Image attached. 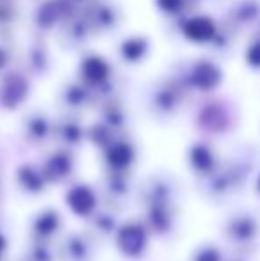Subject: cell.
I'll return each instance as SVG.
<instances>
[{
	"mask_svg": "<svg viewBox=\"0 0 260 261\" xmlns=\"http://www.w3.org/2000/svg\"><path fill=\"white\" fill-rule=\"evenodd\" d=\"M116 244H118L120 251L125 256H129V258H137V256H141L143 252H145L146 244H148L146 231L143 229L139 224L130 222L118 231Z\"/></svg>",
	"mask_w": 260,
	"mask_h": 261,
	"instance_id": "1",
	"label": "cell"
},
{
	"mask_svg": "<svg viewBox=\"0 0 260 261\" xmlns=\"http://www.w3.org/2000/svg\"><path fill=\"white\" fill-rule=\"evenodd\" d=\"M66 203H68L69 210L79 217H87L93 213L97 208V196L94 192L86 185L73 187L66 196Z\"/></svg>",
	"mask_w": 260,
	"mask_h": 261,
	"instance_id": "2",
	"label": "cell"
},
{
	"mask_svg": "<svg viewBox=\"0 0 260 261\" xmlns=\"http://www.w3.org/2000/svg\"><path fill=\"white\" fill-rule=\"evenodd\" d=\"M185 36L193 41H208V39L214 36L216 29H214V23H212L208 18H193L191 21H187L184 29Z\"/></svg>",
	"mask_w": 260,
	"mask_h": 261,
	"instance_id": "3",
	"label": "cell"
},
{
	"mask_svg": "<svg viewBox=\"0 0 260 261\" xmlns=\"http://www.w3.org/2000/svg\"><path fill=\"white\" fill-rule=\"evenodd\" d=\"M255 231H257V226L250 217H239V219H233L230 222V234L235 240H250L255 234Z\"/></svg>",
	"mask_w": 260,
	"mask_h": 261,
	"instance_id": "4",
	"label": "cell"
},
{
	"mask_svg": "<svg viewBox=\"0 0 260 261\" xmlns=\"http://www.w3.org/2000/svg\"><path fill=\"white\" fill-rule=\"evenodd\" d=\"M132 158H134V153H132L130 146L127 144H114L107 151V162L116 169H123L130 165Z\"/></svg>",
	"mask_w": 260,
	"mask_h": 261,
	"instance_id": "5",
	"label": "cell"
},
{
	"mask_svg": "<svg viewBox=\"0 0 260 261\" xmlns=\"http://www.w3.org/2000/svg\"><path fill=\"white\" fill-rule=\"evenodd\" d=\"M218 80H219L218 69L210 64H201L195 73V84L200 86L201 89H208V87L216 86Z\"/></svg>",
	"mask_w": 260,
	"mask_h": 261,
	"instance_id": "6",
	"label": "cell"
},
{
	"mask_svg": "<svg viewBox=\"0 0 260 261\" xmlns=\"http://www.w3.org/2000/svg\"><path fill=\"white\" fill-rule=\"evenodd\" d=\"M191 164L195 165L196 171L208 172L212 169V165H214V156H212V153L208 151L207 148L196 146V148L191 151Z\"/></svg>",
	"mask_w": 260,
	"mask_h": 261,
	"instance_id": "7",
	"label": "cell"
},
{
	"mask_svg": "<svg viewBox=\"0 0 260 261\" xmlns=\"http://www.w3.org/2000/svg\"><path fill=\"white\" fill-rule=\"evenodd\" d=\"M57 224H59L57 213L45 212L43 215L38 217V220H36V224H34V229H36V233L41 234V237H49V234H52L54 231L57 229Z\"/></svg>",
	"mask_w": 260,
	"mask_h": 261,
	"instance_id": "8",
	"label": "cell"
},
{
	"mask_svg": "<svg viewBox=\"0 0 260 261\" xmlns=\"http://www.w3.org/2000/svg\"><path fill=\"white\" fill-rule=\"evenodd\" d=\"M84 73L91 82H100L107 75V66L100 61V59H89L84 66Z\"/></svg>",
	"mask_w": 260,
	"mask_h": 261,
	"instance_id": "9",
	"label": "cell"
},
{
	"mask_svg": "<svg viewBox=\"0 0 260 261\" xmlns=\"http://www.w3.org/2000/svg\"><path fill=\"white\" fill-rule=\"evenodd\" d=\"M20 183L27 190H32V192H38V190L43 189V178H41V174L34 172L31 167H23L20 171Z\"/></svg>",
	"mask_w": 260,
	"mask_h": 261,
	"instance_id": "10",
	"label": "cell"
},
{
	"mask_svg": "<svg viewBox=\"0 0 260 261\" xmlns=\"http://www.w3.org/2000/svg\"><path fill=\"white\" fill-rule=\"evenodd\" d=\"M150 215H152V222H153V226H155L157 229L164 231L168 226H170V217H168L166 206H164L162 203H159V201L153 204L152 213H150Z\"/></svg>",
	"mask_w": 260,
	"mask_h": 261,
	"instance_id": "11",
	"label": "cell"
},
{
	"mask_svg": "<svg viewBox=\"0 0 260 261\" xmlns=\"http://www.w3.org/2000/svg\"><path fill=\"white\" fill-rule=\"evenodd\" d=\"M68 171H69V162L64 156H54L50 160L49 167H46V172H49L50 178H63Z\"/></svg>",
	"mask_w": 260,
	"mask_h": 261,
	"instance_id": "12",
	"label": "cell"
},
{
	"mask_svg": "<svg viewBox=\"0 0 260 261\" xmlns=\"http://www.w3.org/2000/svg\"><path fill=\"white\" fill-rule=\"evenodd\" d=\"M195 261H221V254L214 247H203L196 254Z\"/></svg>",
	"mask_w": 260,
	"mask_h": 261,
	"instance_id": "13",
	"label": "cell"
},
{
	"mask_svg": "<svg viewBox=\"0 0 260 261\" xmlns=\"http://www.w3.org/2000/svg\"><path fill=\"white\" fill-rule=\"evenodd\" d=\"M246 59L253 68H260V39H257V41L250 46V50H248V54H246Z\"/></svg>",
	"mask_w": 260,
	"mask_h": 261,
	"instance_id": "14",
	"label": "cell"
},
{
	"mask_svg": "<svg viewBox=\"0 0 260 261\" xmlns=\"http://www.w3.org/2000/svg\"><path fill=\"white\" fill-rule=\"evenodd\" d=\"M159 4L166 11H175L178 6H180V0H159Z\"/></svg>",
	"mask_w": 260,
	"mask_h": 261,
	"instance_id": "15",
	"label": "cell"
},
{
	"mask_svg": "<svg viewBox=\"0 0 260 261\" xmlns=\"http://www.w3.org/2000/svg\"><path fill=\"white\" fill-rule=\"evenodd\" d=\"M6 238H4V234L2 233H0V256H2V252L4 251H6Z\"/></svg>",
	"mask_w": 260,
	"mask_h": 261,
	"instance_id": "16",
	"label": "cell"
},
{
	"mask_svg": "<svg viewBox=\"0 0 260 261\" xmlns=\"http://www.w3.org/2000/svg\"><path fill=\"white\" fill-rule=\"evenodd\" d=\"M258 189H260V178H258Z\"/></svg>",
	"mask_w": 260,
	"mask_h": 261,
	"instance_id": "17",
	"label": "cell"
}]
</instances>
